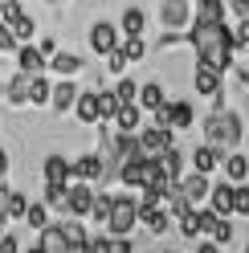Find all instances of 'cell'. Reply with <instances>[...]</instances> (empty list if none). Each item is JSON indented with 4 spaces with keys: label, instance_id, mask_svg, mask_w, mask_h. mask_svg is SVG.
<instances>
[{
    "label": "cell",
    "instance_id": "6da1fadb",
    "mask_svg": "<svg viewBox=\"0 0 249 253\" xmlns=\"http://www.w3.org/2000/svg\"><path fill=\"white\" fill-rule=\"evenodd\" d=\"M188 45H192L200 66H208L216 74L233 70V53H237V45H233V25H192L188 29Z\"/></svg>",
    "mask_w": 249,
    "mask_h": 253
},
{
    "label": "cell",
    "instance_id": "7a4b0ae2",
    "mask_svg": "<svg viewBox=\"0 0 249 253\" xmlns=\"http://www.w3.org/2000/svg\"><path fill=\"white\" fill-rule=\"evenodd\" d=\"M200 131H205V143H212V147H221L225 155L229 151H237V143H245V123H241V115L237 110H229V106H221V110H208L205 115V123H200Z\"/></svg>",
    "mask_w": 249,
    "mask_h": 253
},
{
    "label": "cell",
    "instance_id": "3957f363",
    "mask_svg": "<svg viewBox=\"0 0 249 253\" xmlns=\"http://www.w3.org/2000/svg\"><path fill=\"white\" fill-rule=\"evenodd\" d=\"M139 225V200L135 196H115V209H111V220H106V233L111 237H131Z\"/></svg>",
    "mask_w": 249,
    "mask_h": 253
},
{
    "label": "cell",
    "instance_id": "277c9868",
    "mask_svg": "<svg viewBox=\"0 0 249 253\" xmlns=\"http://www.w3.org/2000/svg\"><path fill=\"white\" fill-rule=\"evenodd\" d=\"M196 21V4L192 0H164L160 4V25L167 33H188Z\"/></svg>",
    "mask_w": 249,
    "mask_h": 253
},
{
    "label": "cell",
    "instance_id": "5b68a950",
    "mask_svg": "<svg viewBox=\"0 0 249 253\" xmlns=\"http://www.w3.org/2000/svg\"><path fill=\"white\" fill-rule=\"evenodd\" d=\"M119 45H123V29L119 25H111V21H94L90 25V49H94L98 57L115 53Z\"/></svg>",
    "mask_w": 249,
    "mask_h": 253
},
{
    "label": "cell",
    "instance_id": "8992f818",
    "mask_svg": "<svg viewBox=\"0 0 249 253\" xmlns=\"http://www.w3.org/2000/svg\"><path fill=\"white\" fill-rule=\"evenodd\" d=\"M139 147H143V155L160 160L164 151L176 147V131H164V126H143V131H139Z\"/></svg>",
    "mask_w": 249,
    "mask_h": 253
},
{
    "label": "cell",
    "instance_id": "52a82bcc",
    "mask_svg": "<svg viewBox=\"0 0 249 253\" xmlns=\"http://www.w3.org/2000/svg\"><path fill=\"white\" fill-rule=\"evenodd\" d=\"M94 184H82V180H74L70 184V196H66V212L70 216H78V220H86L90 216V209H94Z\"/></svg>",
    "mask_w": 249,
    "mask_h": 253
},
{
    "label": "cell",
    "instance_id": "ba28073f",
    "mask_svg": "<svg viewBox=\"0 0 249 253\" xmlns=\"http://www.w3.org/2000/svg\"><path fill=\"white\" fill-rule=\"evenodd\" d=\"M74 180H82V184H98V180H106V160H102V151L78 155V160H74Z\"/></svg>",
    "mask_w": 249,
    "mask_h": 253
},
{
    "label": "cell",
    "instance_id": "9c48e42d",
    "mask_svg": "<svg viewBox=\"0 0 249 253\" xmlns=\"http://www.w3.org/2000/svg\"><path fill=\"white\" fill-rule=\"evenodd\" d=\"M139 225H143L147 233H155V237H164L167 229H172V212H167L164 204H147V200H139Z\"/></svg>",
    "mask_w": 249,
    "mask_h": 253
},
{
    "label": "cell",
    "instance_id": "30bf717a",
    "mask_svg": "<svg viewBox=\"0 0 249 253\" xmlns=\"http://www.w3.org/2000/svg\"><path fill=\"white\" fill-rule=\"evenodd\" d=\"M180 192H184V200H188L192 209H205V200L212 196V180L200 176V171H188V176L180 180Z\"/></svg>",
    "mask_w": 249,
    "mask_h": 253
},
{
    "label": "cell",
    "instance_id": "8fae6325",
    "mask_svg": "<svg viewBox=\"0 0 249 253\" xmlns=\"http://www.w3.org/2000/svg\"><path fill=\"white\" fill-rule=\"evenodd\" d=\"M192 90L200 94V98H216V94L225 90V74H216L208 66H200L196 61V74H192Z\"/></svg>",
    "mask_w": 249,
    "mask_h": 253
},
{
    "label": "cell",
    "instance_id": "7c38bea8",
    "mask_svg": "<svg viewBox=\"0 0 249 253\" xmlns=\"http://www.w3.org/2000/svg\"><path fill=\"white\" fill-rule=\"evenodd\" d=\"M17 70L29 74V78H41L45 70H49V57H45L37 45H21V49H17Z\"/></svg>",
    "mask_w": 249,
    "mask_h": 253
},
{
    "label": "cell",
    "instance_id": "4fadbf2b",
    "mask_svg": "<svg viewBox=\"0 0 249 253\" xmlns=\"http://www.w3.org/2000/svg\"><path fill=\"white\" fill-rule=\"evenodd\" d=\"M192 25H229V0H196Z\"/></svg>",
    "mask_w": 249,
    "mask_h": 253
},
{
    "label": "cell",
    "instance_id": "5bb4252c",
    "mask_svg": "<svg viewBox=\"0 0 249 253\" xmlns=\"http://www.w3.org/2000/svg\"><path fill=\"white\" fill-rule=\"evenodd\" d=\"M41 176H45V184H74V164L66 155H45Z\"/></svg>",
    "mask_w": 249,
    "mask_h": 253
},
{
    "label": "cell",
    "instance_id": "9a60e30c",
    "mask_svg": "<svg viewBox=\"0 0 249 253\" xmlns=\"http://www.w3.org/2000/svg\"><path fill=\"white\" fill-rule=\"evenodd\" d=\"M78 94H82V90H78L74 86V78H57V82H53V110H57V115H70V110L78 106Z\"/></svg>",
    "mask_w": 249,
    "mask_h": 253
},
{
    "label": "cell",
    "instance_id": "2e32d148",
    "mask_svg": "<svg viewBox=\"0 0 249 253\" xmlns=\"http://www.w3.org/2000/svg\"><path fill=\"white\" fill-rule=\"evenodd\" d=\"M221 160H225V151H221V147L200 143V147L192 151V171H200V176H212V171L221 168Z\"/></svg>",
    "mask_w": 249,
    "mask_h": 253
},
{
    "label": "cell",
    "instance_id": "e0dca14e",
    "mask_svg": "<svg viewBox=\"0 0 249 253\" xmlns=\"http://www.w3.org/2000/svg\"><path fill=\"white\" fill-rule=\"evenodd\" d=\"M74 119H78V123H86V126H94V123H102V110H98V90H82V94H78Z\"/></svg>",
    "mask_w": 249,
    "mask_h": 253
},
{
    "label": "cell",
    "instance_id": "ac0fdd59",
    "mask_svg": "<svg viewBox=\"0 0 249 253\" xmlns=\"http://www.w3.org/2000/svg\"><path fill=\"white\" fill-rule=\"evenodd\" d=\"M147 110L139 106V102H127V106H119V115H115V131L123 135H139V123H143Z\"/></svg>",
    "mask_w": 249,
    "mask_h": 253
},
{
    "label": "cell",
    "instance_id": "d6986e66",
    "mask_svg": "<svg viewBox=\"0 0 249 253\" xmlns=\"http://www.w3.org/2000/svg\"><path fill=\"white\" fill-rule=\"evenodd\" d=\"M49 70H53L57 78H78V74L86 70V61L78 57V53H70V49H61V53L49 57Z\"/></svg>",
    "mask_w": 249,
    "mask_h": 253
},
{
    "label": "cell",
    "instance_id": "ffe728a7",
    "mask_svg": "<svg viewBox=\"0 0 249 253\" xmlns=\"http://www.w3.org/2000/svg\"><path fill=\"white\" fill-rule=\"evenodd\" d=\"M221 171H225L229 184H245V176H249V155H245V151H229L225 160H221Z\"/></svg>",
    "mask_w": 249,
    "mask_h": 253
},
{
    "label": "cell",
    "instance_id": "44dd1931",
    "mask_svg": "<svg viewBox=\"0 0 249 253\" xmlns=\"http://www.w3.org/2000/svg\"><path fill=\"white\" fill-rule=\"evenodd\" d=\"M119 29H123V37H143V29H147V12L139 8V4H127V8H123Z\"/></svg>",
    "mask_w": 249,
    "mask_h": 253
},
{
    "label": "cell",
    "instance_id": "7402d4cb",
    "mask_svg": "<svg viewBox=\"0 0 249 253\" xmlns=\"http://www.w3.org/2000/svg\"><path fill=\"white\" fill-rule=\"evenodd\" d=\"M29 86H33V78L29 74H12V82L4 86V98H8V106H29Z\"/></svg>",
    "mask_w": 249,
    "mask_h": 253
},
{
    "label": "cell",
    "instance_id": "603a6c76",
    "mask_svg": "<svg viewBox=\"0 0 249 253\" xmlns=\"http://www.w3.org/2000/svg\"><path fill=\"white\" fill-rule=\"evenodd\" d=\"M139 106H143L147 115L164 110V106H167V94H164V86H160V82H143V86H139Z\"/></svg>",
    "mask_w": 249,
    "mask_h": 253
},
{
    "label": "cell",
    "instance_id": "cb8c5ba5",
    "mask_svg": "<svg viewBox=\"0 0 249 253\" xmlns=\"http://www.w3.org/2000/svg\"><path fill=\"white\" fill-rule=\"evenodd\" d=\"M208 209H212V212H221V216H233V184H229V180H221V184H212Z\"/></svg>",
    "mask_w": 249,
    "mask_h": 253
},
{
    "label": "cell",
    "instance_id": "d4e9b609",
    "mask_svg": "<svg viewBox=\"0 0 249 253\" xmlns=\"http://www.w3.org/2000/svg\"><path fill=\"white\" fill-rule=\"evenodd\" d=\"M160 168H164V176L172 180V184H180V180H184V151H180V147L164 151V155H160Z\"/></svg>",
    "mask_w": 249,
    "mask_h": 253
},
{
    "label": "cell",
    "instance_id": "484cf974",
    "mask_svg": "<svg viewBox=\"0 0 249 253\" xmlns=\"http://www.w3.org/2000/svg\"><path fill=\"white\" fill-rule=\"evenodd\" d=\"M53 102V82L49 78H33V86H29V106H49Z\"/></svg>",
    "mask_w": 249,
    "mask_h": 253
},
{
    "label": "cell",
    "instance_id": "4316f807",
    "mask_svg": "<svg viewBox=\"0 0 249 253\" xmlns=\"http://www.w3.org/2000/svg\"><path fill=\"white\" fill-rule=\"evenodd\" d=\"M61 233H66V241L74 245V249H86L90 245V233H86V225L78 216H70V220H61Z\"/></svg>",
    "mask_w": 249,
    "mask_h": 253
},
{
    "label": "cell",
    "instance_id": "83f0119b",
    "mask_svg": "<svg viewBox=\"0 0 249 253\" xmlns=\"http://www.w3.org/2000/svg\"><path fill=\"white\" fill-rule=\"evenodd\" d=\"M111 209H115V196H111V192H98V196H94V209H90V220H98V225L106 229V220H111Z\"/></svg>",
    "mask_w": 249,
    "mask_h": 253
},
{
    "label": "cell",
    "instance_id": "f1b7e54d",
    "mask_svg": "<svg viewBox=\"0 0 249 253\" xmlns=\"http://www.w3.org/2000/svg\"><path fill=\"white\" fill-rule=\"evenodd\" d=\"M25 220H29V229H37V233H41V229H49V204H45V200H33V204H29V216H25Z\"/></svg>",
    "mask_w": 249,
    "mask_h": 253
},
{
    "label": "cell",
    "instance_id": "f546056e",
    "mask_svg": "<svg viewBox=\"0 0 249 253\" xmlns=\"http://www.w3.org/2000/svg\"><path fill=\"white\" fill-rule=\"evenodd\" d=\"M8 29H12V33H17V41H21V45H33V37H37V21L29 17V12H25L21 21H12Z\"/></svg>",
    "mask_w": 249,
    "mask_h": 253
},
{
    "label": "cell",
    "instance_id": "4dcf8cb0",
    "mask_svg": "<svg viewBox=\"0 0 249 253\" xmlns=\"http://www.w3.org/2000/svg\"><path fill=\"white\" fill-rule=\"evenodd\" d=\"M119 94L115 90H98V110H102V123H115V115H119Z\"/></svg>",
    "mask_w": 249,
    "mask_h": 253
},
{
    "label": "cell",
    "instance_id": "1f68e13d",
    "mask_svg": "<svg viewBox=\"0 0 249 253\" xmlns=\"http://www.w3.org/2000/svg\"><path fill=\"white\" fill-rule=\"evenodd\" d=\"M119 49L127 53V61L135 66V61H143V57H147V41H143V37H123V45H119Z\"/></svg>",
    "mask_w": 249,
    "mask_h": 253
},
{
    "label": "cell",
    "instance_id": "d6a6232c",
    "mask_svg": "<svg viewBox=\"0 0 249 253\" xmlns=\"http://www.w3.org/2000/svg\"><path fill=\"white\" fill-rule=\"evenodd\" d=\"M115 94H119V102H123V106H127V102H139V82L123 74L119 82H115Z\"/></svg>",
    "mask_w": 249,
    "mask_h": 253
},
{
    "label": "cell",
    "instance_id": "836d02e7",
    "mask_svg": "<svg viewBox=\"0 0 249 253\" xmlns=\"http://www.w3.org/2000/svg\"><path fill=\"white\" fill-rule=\"evenodd\" d=\"M66 196H70V184H45V204H49V209L66 212Z\"/></svg>",
    "mask_w": 249,
    "mask_h": 253
},
{
    "label": "cell",
    "instance_id": "e575fe53",
    "mask_svg": "<svg viewBox=\"0 0 249 253\" xmlns=\"http://www.w3.org/2000/svg\"><path fill=\"white\" fill-rule=\"evenodd\" d=\"M233 216H249V184H233Z\"/></svg>",
    "mask_w": 249,
    "mask_h": 253
},
{
    "label": "cell",
    "instance_id": "d590c367",
    "mask_svg": "<svg viewBox=\"0 0 249 253\" xmlns=\"http://www.w3.org/2000/svg\"><path fill=\"white\" fill-rule=\"evenodd\" d=\"M29 204H33V200H29L25 192H17V188H12V200H8V216H12V220H25V216H29Z\"/></svg>",
    "mask_w": 249,
    "mask_h": 253
},
{
    "label": "cell",
    "instance_id": "8d00e7d4",
    "mask_svg": "<svg viewBox=\"0 0 249 253\" xmlns=\"http://www.w3.org/2000/svg\"><path fill=\"white\" fill-rule=\"evenodd\" d=\"M180 233H184V237H192V241L200 237V209H192V212H184V216H180Z\"/></svg>",
    "mask_w": 249,
    "mask_h": 253
},
{
    "label": "cell",
    "instance_id": "74e56055",
    "mask_svg": "<svg viewBox=\"0 0 249 253\" xmlns=\"http://www.w3.org/2000/svg\"><path fill=\"white\" fill-rule=\"evenodd\" d=\"M127 66H131V61H127V53H123V49H115V53H106V74H115V78H123V74H127Z\"/></svg>",
    "mask_w": 249,
    "mask_h": 253
},
{
    "label": "cell",
    "instance_id": "f35d334b",
    "mask_svg": "<svg viewBox=\"0 0 249 253\" xmlns=\"http://www.w3.org/2000/svg\"><path fill=\"white\" fill-rule=\"evenodd\" d=\"M86 253H115V237L111 233H94L90 245H86Z\"/></svg>",
    "mask_w": 249,
    "mask_h": 253
},
{
    "label": "cell",
    "instance_id": "ab89813d",
    "mask_svg": "<svg viewBox=\"0 0 249 253\" xmlns=\"http://www.w3.org/2000/svg\"><path fill=\"white\" fill-rule=\"evenodd\" d=\"M21 49V41H17V33H12V29L0 21V53H17Z\"/></svg>",
    "mask_w": 249,
    "mask_h": 253
},
{
    "label": "cell",
    "instance_id": "60d3db41",
    "mask_svg": "<svg viewBox=\"0 0 249 253\" xmlns=\"http://www.w3.org/2000/svg\"><path fill=\"white\" fill-rule=\"evenodd\" d=\"M21 17H25L21 0H4V4H0V21H4V25H12V21H21Z\"/></svg>",
    "mask_w": 249,
    "mask_h": 253
},
{
    "label": "cell",
    "instance_id": "b9f144b4",
    "mask_svg": "<svg viewBox=\"0 0 249 253\" xmlns=\"http://www.w3.org/2000/svg\"><path fill=\"white\" fill-rule=\"evenodd\" d=\"M221 225V212H212V209H200V237H212V229Z\"/></svg>",
    "mask_w": 249,
    "mask_h": 253
},
{
    "label": "cell",
    "instance_id": "7bdbcfd3",
    "mask_svg": "<svg viewBox=\"0 0 249 253\" xmlns=\"http://www.w3.org/2000/svg\"><path fill=\"white\" fill-rule=\"evenodd\" d=\"M208 241H216V245H229V241H233V220H229V216H221V225L212 229Z\"/></svg>",
    "mask_w": 249,
    "mask_h": 253
},
{
    "label": "cell",
    "instance_id": "ee69618b",
    "mask_svg": "<svg viewBox=\"0 0 249 253\" xmlns=\"http://www.w3.org/2000/svg\"><path fill=\"white\" fill-rule=\"evenodd\" d=\"M8 200H12V188L0 184V229H8V220H12L8 216Z\"/></svg>",
    "mask_w": 249,
    "mask_h": 253
},
{
    "label": "cell",
    "instance_id": "f6af8a7d",
    "mask_svg": "<svg viewBox=\"0 0 249 253\" xmlns=\"http://www.w3.org/2000/svg\"><path fill=\"white\" fill-rule=\"evenodd\" d=\"M233 45H237V49H249V21L233 25Z\"/></svg>",
    "mask_w": 249,
    "mask_h": 253
},
{
    "label": "cell",
    "instance_id": "bcb514c9",
    "mask_svg": "<svg viewBox=\"0 0 249 253\" xmlns=\"http://www.w3.org/2000/svg\"><path fill=\"white\" fill-rule=\"evenodd\" d=\"M0 253H25L21 249V237L17 233H4V237H0Z\"/></svg>",
    "mask_w": 249,
    "mask_h": 253
},
{
    "label": "cell",
    "instance_id": "7dc6e473",
    "mask_svg": "<svg viewBox=\"0 0 249 253\" xmlns=\"http://www.w3.org/2000/svg\"><path fill=\"white\" fill-rule=\"evenodd\" d=\"M229 12L233 21H249V0H229Z\"/></svg>",
    "mask_w": 249,
    "mask_h": 253
},
{
    "label": "cell",
    "instance_id": "c3c4849f",
    "mask_svg": "<svg viewBox=\"0 0 249 253\" xmlns=\"http://www.w3.org/2000/svg\"><path fill=\"white\" fill-rule=\"evenodd\" d=\"M37 49H41L45 57H53V53H61V49H57V37H37Z\"/></svg>",
    "mask_w": 249,
    "mask_h": 253
},
{
    "label": "cell",
    "instance_id": "681fc988",
    "mask_svg": "<svg viewBox=\"0 0 249 253\" xmlns=\"http://www.w3.org/2000/svg\"><path fill=\"white\" fill-rule=\"evenodd\" d=\"M115 253H135V241L131 237H115Z\"/></svg>",
    "mask_w": 249,
    "mask_h": 253
},
{
    "label": "cell",
    "instance_id": "f907efd6",
    "mask_svg": "<svg viewBox=\"0 0 249 253\" xmlns=\"http://www.w3.org/2000/svg\"><path fill=\"white\" fill-rule=\"evenodd\" d=\"M196 253H221V245H216V241H208V237H200V245H196Z\"/></svg>",
    "mask_w": 249,
    "mask_h": 253
},
{
    "label": "cell",
    "instance_id": "816d5d0a",
    "mask_svg": "<svg viewBox=\"0 0 249 253\" xmlns=\"http://www.w3.org/2000/svg\"><path fill=\"white\" fill-rule=\"evenodd\" d=\"M4 176H8V151L0 147V184H4Z\"/></svg>",
    "mask_w": 249,
    "mask_h": 253
},
{
    "label": "cell",
    "instance_id": "f5cc1de1",
    "mask_svg": "<svg viewBox=\"0 0 249 253\" xmlns=\"http://www.w3.org/2000/svg\"><path fill=\"white\" fill-rule=\"evenodd\" d=\"M25 253H45V249H41V245H29V249H25Z\"/></svg>",
    "mask_w": 249,
    "mask_h": 253
},
{
    "label": "cell",
    "instance_id": "db71d44e",
    "mask_svg": "<svg viewBox=\"0 0 249 253\" xmlns=\"http://www.w3.org/2000/svg\"><path fill=\"white\" fill-rule=\"evenodd\" d=\"M45 4H66V0H45Z\"/></svg>",
    "mask_w": 249,
    "mask_h": 253
},
{
    "label": "cell",
    "instance_id": "11a10c76",
    "mask_svg": "<svg viewBox=\"0 0 249 253\" xmlns=\"http://www.w3.org/2000/svg\"><path fill=\"white\" fill-rule=\"evenodd\" d=\"M245 155H249V135H245Z\"/></svg>",
    "mask_w": 249,
    "mask_h": 253
},
{
    "label": "cell",
    "instance_id": "9f6ffc18",
    "mask_svg": "<svg viewBox=\"0 0 249 253\" xmlns=\"http://www.w3.org/2000/svg\"><path fill=\"white\" fill-rule=\"evenodd\" d=\"M245 253H249V241H245Z\"/></svg>",
    "mask_w": 249,
    "mask_h": 253
},
{
    "label": "cell",
    "instance_id": "6f0895ef",
    "mask_svg": "<svg viewBox=\"0 0 249 253\" xmlns=\"http://www.w3.org/2000/svg\"><path fill=\"white\" fill-rule=\"evenodd\" d=\"M0 94H4V86H0Z\"/></svg>",
    "mask_w": 249,
    "mask_h": 253
},
{
    "label": "cell",
    "instance_id": "680465c9",
    "mask_svg": "<svg viewBox=\"0 0 249 253\" xmlns=\"http://www.w3.org/2000/svg\"><path fill=\"white\" fill-rule=\"evenodd\" d=\"M167 253H172V249H167Z\"/></svg>",
    "mask_w": 249,
    "mask_h": 253
}]
</instances>
